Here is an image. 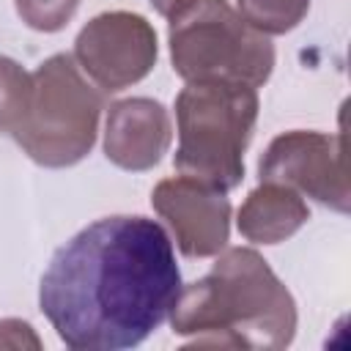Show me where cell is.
<instances>
[{
    "instance_id": "obj_1",
    "label": "cell",
    "mask_w": 351,
    "mask_h": 351,
    "mask_svg": "<svg viewBox=\"0 0 351 351\" xmlns=\"http://www.w3.org/2000/svg\"><path fill=\"white\" fill-rule=\"evenodd\" d=\"M181 293L170 236L140 214L101 217L60 244L38 307L74 351H123L159 329Z\"/></svg>"
},
{
    "instance_id": "obj_2",
    "label": "cell",
    "mask_w": 351,
    "mask_h": 351,
    "mask_svg": "<svg viewBox=\"0 0 351 351\" xmlns=\"http://www.w3.org/2000/svg\"><path fill=\"white\" fill-rule=\"evenodd\" d=\"M206 277L181 285L170 310L173 335L192 346L280 351L296 335V302L252 247H225Z\"/></svg>"
},
{
    "instance_id": "obj_3",
    "label": "cell",
    "mask_w": 351,
    "mask_h": 351,
    "mask_svg": "<svg viewBox=\"0 0 351 351\" xmlns=\"http://www.w3.org/2000/svg\"><path fill=\"white\" fill-rule=\"evenodd\" d=\"M258 88L241 82H186L176 96L178 148L173 167L230 192L244 178V151L258 121Z\"/></svg>"
},
{
    "instance_id": "obj_4",
    "label": "cell",
    "mask_w": 351,
    "mask_h": 351,
    "mask_svg": "<svg viewBox=\"0 0 351 351\" xmlns=\"http://www.w3.org/2000/svg\"><path fill=\"white\" fill-rule=\"evenodd\" d=\"M167 19L173 71L184 82H269L274 44L228 0H184Z\"/></svg>"
},
{
    "instance_id": "obj_5",
    "label": "cell",
    "mask_w": 351,
    "mask_h": 351,
    "mask_svg": "<svg viewBox=\"0 0 351 351\" xmlns=\"http://www.w3.org/2000/svg\"><path fill=\"white\" fill-rule=\"evenodd\" d=\"M30 77L27 112L11 137L41 167L60 170L82 162L99 134L101 90L66 52L49 55Z\"/></svg>"
},
{
    "instance_id": "obj_6",
    "label": "cell",
    "mask_w": 351,
    "mask_h": 351,
    "mask_svg": "<svg viewBox=\"0 0 351 351\" xmlns=\"http://www.w3.org/2000/svg\"><path fill=\"white\" fill-rule=\"evenodd\" d=\"M258 178L291 186L302 197L348 214L351 186L346 167V134L293 129L277 134L258 159Z\"/></svg>"
},
{
    "instance_id": "obj_7",
    "label": "cell",
    "mask_w": 351,
    "mask_h": 351,
    "mask_svg": "<svg viewBox=\"0 0 351 351\" xmlns=\"http://www.w3.org/2000/svg\"><path fill=\"white\" fill-rule=\"evenodd\" d=\"M71 58L101 93H118L145 80L156 66V30L143 14L104 11L77 33Z\"/></svg>"
},
{
    "instance_id": "obj_8",
    "label": "cell",
    "mask_w": 351,
    "mask_h": 351,
    "mask_svg": "<svg viewBox=\"0 0 351 351\" xmlns=\"http://www.w3.org/2000/svg\"><path fill=\"white\" fill-rule=\"evenodd\" d=\"M154 211L173 230L176 247L186 258H214L228 247L230 200L228 192L186 176L162 178L151 192Z\"/></svg>"
},
{
    "instance_id": "obj_9",
    "label": "cell",
    "mask_w": 351,
    "mask_h": 351,
    "mask_svg": "<svg viewBox=\"0 0 351 351\" xmlns=\"http://www.w3.org/2000/svg\"><path fill=\"white\" fill-rule=\"evenodd\" d=\"M173 140L170 112L162 101L148 96H129L107 110L104 156L132 173L151 170L162 162Z\"/></svg>"
},
{
    "instance_id": "obj_10",
    "label": "cell",
    "mask_w": 351,
    "mask_h": 351,
    "mask_svg": "<svg viewBox=\"0 0 351 351\" xmlns=\"http://www.w3.org/2000/svg\"><path fill=\"white\" fill-rule=\"evenodd\" d=\"M310 219V208L299 192L282 184L261 181L236 214L239 233L252 244H280L302 230Z\"/></svg>"
},
{
    "instance_id": "obj_11",
    "label": "cell",
    "mask_w": 351,
    "mask_h": 351,
    "mask_svg": "<svg viewBox=\"0 0 351 351\" xmlns=\"http://www.w3.org/2000/svg\"><path fill=\"white\" fill-rule=\"evenodd\" d=\"M236 11L263 36H282L307 16L310 0H236Z\"/></svg>"
},
{
    "instance_id": "obj_12",
    "label": "cell",
    "mask_w": 351,
    "mask_h": 351,
    "mask_svg": "<svg viewBox=\"0 0 351 351\" xmlns=\"http://www.w3.org/2000/svg\"><path fill=\"white\" fill-rule=\"evenodd\" d=\"M33 77L14 58L0 55V132L14 134L27 112Z\"/></svg>"
},
{
    "instance_id": "obj_13",
    "label": "cell",
    "mask_w": 351,
    "mask_h": 351,
    "mask_svg": "<svg viewBox=\"0 0 351 351\" xmlns=\"http://www.w3.org/2000/svg\"><path fill=\"white\" fill-rule=\"evenodd\" d=\"M16 16L36 33L63 30L80 8V0H14Z\"/></svg>"
},
{
    "instance_id": "obj_14",
    "label": "cell",
    "mask_w": 351,
    "mask_h": 351,
    "mask_svg": "<svg viewBox=\"0 0 351 351\" xmlns=\"http://www.w3.org/2000/svg\"><path fill=\"white\" fill-rule=\"evenodd\" d=\"M0 348H41V340L27 321L3 318L0 321Z\"/></svg>"
},
{
    "instance_id": "obj_15",
    "label": "cell",
    "mask_w": 351,
    "mask_h": 351,
    "mask_svg": "<svg viewBox=\"0 0 351 351\" xmlns=\"http://www.w3.org/2000/svg\"><path fill=\"white\" fill-rule=\"evenodd\" d=\"M148 3L154 5V11H156V14L170 16V14H173V11H176V8H178L184 0H148Z\"/></svg>"
}]
</instances>
